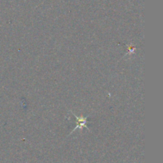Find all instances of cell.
I'll use <instances>...</instances> for the list:
<instances>
[{
	"instance_id": "obj_1",
	"label": "cell",
	"mask_w": 163,
	"mask_h": 163,
	"mask_svg": "<svg viewBox=\"0 0 163 163\" xmlns=\"http://www.w3.org/2000/svg\"><path fill=\"white\" fill-rule=\"evenodd\" d=\"M86 123H87V117H85V118H77V127L74 128V131L77 130L78 127L80 128V129H82L83 127H87Z\"/></svg>"
}]
</instances>
